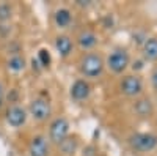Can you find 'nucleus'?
<instances>
[{
	"label": "nucleus",
	"mask_w": 157,
	"mask_h": 156,
	"mask_svg": "<svg viewBox=\"0 0 157 156\" xmlns=\"http://www.w3.org/2000/svg\"><path fill=\"white\" fill-rule=\"evenodd\" d=\"M129 144L135 151L148 153L157 147V136L152 133H137L129 137Z\"/></svg>",
	"instance_id": "nucleus-1"
},
{
	"label": "nucleus",
	"mask_w": 157,
	"mask_h": 156,
	"mask_svg": "<svg viewBox=\"0 0 157 156\" xmlns=\"http://www.w3.org/2000/svg\"><path fill=\"white\" fill-rule=\"evenodd\" d=\"M151 84H152V88L157 92V68H154V71L151 73Z\"/></svg>",
	"instance_id": "nucleus-19"
},
{
	"label": "nucleus",
	"mask_w": 157,
	"mask_h": 156,
	"mask_svg": "<svg viewBox=\"0 0 157 156\" xmlns=\"http://www.w3.org/2000/svg\"><path fill=\"white\" fill-rule=\"evenodd\" d=\"M11 18V6L6 3H0V21H6Z\"/></svg>",
	"instance_id": "nucleus-17"
},
{
	"label": "nucleus",
	"mask_w": 157,
	"mask_h": 156,
	"mask_svg": "<svg viewBox=\"0 0 157 156\" xmlns=\"http://www.w3.org/2000/svg\"><path fill=\"white\" fill-rule=\"evenodd\" d=\"M90 85H88V82H85V81H75L74 82V85L71 87V96L75 99V101H83V99H86L88 96H90Z\"/></svg>",
	"instance_id": "nucleus-9"
},
{
	"label": "nucleus",
	"mask_w": 157,
	"mask_h": 156,
	"mask_svg": "<svg viewBox=\"0 0 157 156\" xmlns=\"http://www.w3.org/2000/svg\"><path fill=\"white\" fill-rule=\"evenodd\" d=\"M69 22H71V13H69V10L61 8V10H58L55 13V24L58 25V27L64 29V27H68V25H69Z\"/></svg>",
	"instance_id": "nucleus-13"
},
{
	"label": "nucleus",
	"mask_w": 157,
	"mask_h": 156,
	"mask_svg": "<svg viewBox=\"0 0 157 156\" xmlns=\"http://www.w3.org/2000/svg\"><path fill=\"white\" fill-rule=\"evenodd\" d=\"M68 133H69V123L66 118H63V117H58L52 122L50 125V129H49V137L50 140L54 142V144L60 145L61 142L68 137Z\"/></svg>",
	"instance_id": "nucleus-4"
},
{
	"label": "nucleus",
	"mask_w": 157,
	"mask_h": 156,
	"mask_svg": "<svg viewBox=\"0 0 157 156\" xmlns=\"http://www.w3.org/2000/svg\"><path fill=\"white\" fill-rule=\"evenodd\" d=\"M38 57H39V60H41V65H43V66H47V65L50 63V55H49V52L44 50V49L39 50Z\"/></svg>",
	"instance_id": "nucleus-18"
},
{
	"label": "nucleus",
	"mask_w": 157,
	"mask_h": 156,
	"mask_svg": "<svg viewBox=\"0 0 157 156\" xmlns=\"http://www.w3.org/2000/svg\"><path fill=\"white\" fill-rule=\"evenodd\" d=\"M80 71H82L83 76L91 77V79L101 76L102 71H104V62H102L101 55H98V54L85 55L80 62Z\"/></svg>",
	"instance_id": "nucleus-2"
},
{
	"label": "nucleus",
	"mask_w": 157,
	"mask_h": 156,
	"mask_svg": "<svg viewBox=\"0 0 157 156\" xmlns=\"http://www.w3.org/2000/svg\"><path fill=\"white\" fill-rule=\"evenodd\" d=\"M121 92L129 98L138 96L143 92V81L138 76H126L121 81Z\"/></svg>",
	"instance_id": "nucleus-6"
},
{
	"label": "nucleus",
	"mask_w": 157,
	"mask_h": 156,
	"mask_svg": "<svg viewBox=\"0 0 157 156\" xmlns=\"http://www.w3.org/2000/svg\"><path fill=\"white\" fill-rule=\"evenodd\" d=\"M77 41H78V44H80L82 49H91V47H94L98 44L99 40H98V36L93 32L86 30V32H82L80 35H78Z\"/></svg>",
	"instance_id": "nucleus-12"
},
{
	"label": "nucleus",
	"mask_w": 157,
	"mask_h": 156,
	"mask_svg": "<svg viewBox=\"0 0 157 156\" xmlns=\"http://www.w3.org/2000/svg\"><path fill=\"white\" fill-rule=\"evenodd\" d=\"M6 120L11 126L19 128L25 123V120H27V112H25V109H22L21 106H13L6 112Z\"/></svg>",
	"instance_id": "nucleus-7"
},
{
	"label": "nucleus",
	"mask_w": 157,
	"mask_h": 156,
	"mask_svg": "<svg viewBox=\"0 0 157 156\" xmlns=\"http://www.w3.org/2000/svg\"><path fill=\"white\" fill-rule=\"evenodd\" d=\"M50 102L44 98H36L30 102V114L35 120L44 122L50 117Z\"/></svg>",
	"instance_id": "nucleus-5"
},
{
	"label": "nucleus",
	"mask_w": 157,
	"mask_h": 156,
	"mask_svg": "<svg viewBox=\"0 0 157 156\" xmlns=\"http://www.w3.org/2000/svg\"><path fill=\"white\" fill-rule=\"evenodd\" d=\"M2 104H3V85L0 82V107H2Z\"/></svg>",
	"instance_id": "nucleus-20"
},
{
	"label": "nucleus",
	"mask_w": 157,
	"mask_h": 156,
	"mask_svg": "<svg viewBox=\"0 0 157 156\" xmlns=\"http://www.w3.org/2000/svg\"><path fill=\"white\" fill-rule=\"evenodd\" d=\"M60 150H61V153H63L64 156H71V154L74 153V150H75V140L66 137V139H64L61 144H60Z\"/></svg>",
	"instance_id": "nucleus-15"
},
{
	"label": "nucleus",
	"mask_w": 157,
	"mask_h": 156,
	"mask_svg": "<svg viewBox=\"0 0 157 156\" xmlns=\"http://www.w3.org/2000/svg\"><path fill=\"white\" fill-rule=\"evenodd\" d=\"M8 66H10L11 70H14V71H21V70H24V66H25V62H24L22 57L14 55V57H11V58H10Z\"/></svg>",
	"instance_id": "nucleus-16"
},
{
	"label": "nucleus",
	"mask_w": 157,
	"mask_h": 156,
	"mask_svg": "<svg viewBox=\"0 0 157 156\" xmlns=\"http://www.w3.org/2000/svg\"><path fill=\"white\" fill-rule=\"evenodd\" d=\"M49 144L44 136H36L30 142V156H47Z\"/></svg>",
	"instance_id": "nucleus-8"
},
{
	"label": "nucleus",
	"mask_w": 157,
	"mask_h": 156,
	"mask_svg": "<svg viewBox=\"0 0 157 156\" xmlns=\"http://www.w3.org/2000/svg\"><path fill=\"white\" fill-rule=\"evenodd\" d=\"M55 47H57V50H58V54L61 55V57H68L71 52H72V47H74V44H72V41H71V38L69 36H58L57 40H55Z\"/></svg>",
	"instance_id": "nucleus-10"
},
{
	"label": "nucleus",
	"mask_w": 157,
	"mask_h": 156,
	"mask_svg": "<svg viewBox=\"0 0 157 156\" xmlns=\"http://www.w3.org/2000/svg\"><path fill=\"white\" fill-rule=\"evenodd\" d=\"M135 112L140 115V117H146L152 112V104L149 99H140L135 102V106H134Z\"/></svg>",
	"instance_id": "nucleus-14"
},
{
	"label": "nucleus",
	"mask_w": 157,
	"mask_h": 156,
	"mask_svg": "<svg viewBox=\"0 0 157 156\" xmlns=\"http://www.w3.org/2000/svg\"><path fill=\"white\" fill-rule=\"evenodd\" d=\"M143 57L149 62L157 60V38H149L143 44Z\"/></svg>",
	"instance_id": "nucleus-11"
},
{
	"label": "nucleus",
	"mask_w": 157,
	"mask_h": 156,
	"mask_svg": "<svg viewBox=\"0 0 157 156\" xmlns=\"http://www.w3.org/2000/svg\"><path fill=\"white\" fill-rule=\"evenodd\" d=\"M107 66L110 71L121 74L129 66V54L124 49H115L107 57Z\"/></svg>",
	"instance_id": "nucleus-3"
}]
</instances>
